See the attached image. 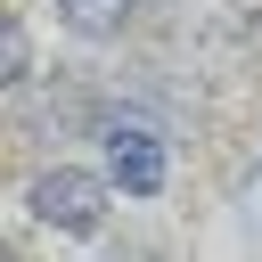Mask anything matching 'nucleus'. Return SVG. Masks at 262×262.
<instances>
[{
    "label": "nucleus",
    "mask_w": 262,
    "mask_h": 262,
    "mask_svg": "<svg viewBox=\"0 0 262 262\" xmlns=\"http://www.w3.org/2000/svg\"><path fill=\"white\" fill-rule=\"evenodd\" d=\"M106 196H115V180H98V172H74V164H57V172H41V180L25 188V213H33L41 229L90 237V229L106 221Z\"/></svg>",
    "instance_id": "nucleus-1"
},
{
    "label": "nucleus",
    "mask_w": 262,
    "mask_h": 262,
    "mask_svg": "<svg viewBox=\"0 0 262 262\" xmlns=\"http://www.w3.org/2000/svg\"><path fill=\"white\" fill-rule=\"evenodd\" d=\"M98 147H106V180H115L123 196H164L172 147H164V131H156V123H139V115H115V123L98 131Z\"/></svg>",
    "instance_id": "nucleus-2"
},
{
    "label": "nucleus",
    "mask_w": 262,
    "mask_h": 262,
    "mask_svg": "<svg viewBox=\"0 0 262 262\" xmlns=\"http://www.w3.org/2000/svg\"><path fill=\"white\" fill-rule=\"evenodd\" d=\"M57 8V25L74 33V41H123V25L147 8V0H49Z\"/></svg>",
    "instance_id": "nucleus-3"
},
{
    "label": "nucleus",
    "mask_w": 262,
    "mask_h": 262,
    "mask_svg": "<svg viewBox=\"0 0 262 262\" xmlns=\"http://www.w3.org/2000/svg\"><path fill=\"white\" fill-rule=\"evenodd\" d=\"M237 213H246V229H262V164L246 172V188H237Z\"/></svg>",
    "instance_id": "nucleus-4"
}]
</instances>
